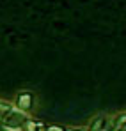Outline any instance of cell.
I'll return each instance as SVG.
<instances>
[{"mask_svg":"<svg viewBox=\"0 0 126 131\" xmlns=\"http://www.w3.org/2000/svg\"><path fill=\"white\" fill-rule=\"evenodd\" d=\"M0 131H5V126H2V122H0Z\"/></svg>","mask_w":126,"mask_h":131,"instance_id":"5","label":"cell"},{"mask_svg":"<svg viewBox=\"0 0 126 131\" xmlns=\"http://www.w3.org/2000/svg\"><path fill=\"white\" fill-rule=\"evenodd\" d=\"M11 110H13V105L5 103V101H0V119H2L7 112H11Z\"/></svg>","mask_w":126,"mask_h":131,"instance_id":"4","label":"cell"},{"mask_svg":"<svg viewBox=\"0 0 126 131\" xmlns=\"http://www.w3.org/2000/svg\"><path fill=\"white\" fill-rule=\"evenodd\" d=\"M50 131H61V129H57V128H52V129H50Z\"/></svg>","mask_w":126,"mask_h":131,"instance_id":"6","label":"cell"},{"mask_svg":"<svg viewBox=\"0 0 126 131\" xmlns=\"http://www.w3.org/2000/svg\"><path fill=\"white\" fill-rule=\"evenodd\" d=\"M67 131H84V129H67Z\"/></svg>","mask_w":126,"mask_h":131,"instance_id":"7","label":"cell"},{"mask_svg":"<svg viewBox=\"0 0 126 131\" xmlns=\"http://www.w3.org/2000/svg\"><path fill=\"white\" fill-rule=\"evenodd\" d=\"M106 117L105 115H98L92 122H91V131H105Z\"/></svg>","mask_w":126,"mask_h":131,"instance_id":"3","label":"cell"},{"mask_svg":"<svg viewBox=\"0 0 126 131\" xmlns=\"http://www.w3.org/2000/svg\"><path fill=\"white\" fill-rule=\"evenodd\" d=\"M32 103H34V97H32L30 92H21V94H18V97H16V106H18V110H28L32 106Z\"/></svg>","mask_w":126,"mask_h":131,"instance_id":"2","label":"cell"},{"mask_svg":"<svg viewBox=\"0 0 126 131\" xmlns=\"http://www.w3.org/2000/svg\"><path fill=\"white\" fill-rule=\"evenodd\" d=\"M2 126H5V128H11V129H18V128H21L25 122H27V117L21 113L20 110L18 112H7L2 119Z\"/></svg>","mask_w":126,"mask_h":131,"instance_id":"1","label":"cell"}]
</instances>
